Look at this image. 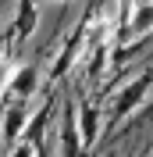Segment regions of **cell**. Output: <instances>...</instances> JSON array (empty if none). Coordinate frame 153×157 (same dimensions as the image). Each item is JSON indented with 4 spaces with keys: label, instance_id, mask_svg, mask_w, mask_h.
I'll use <instances>...</instances> for the list:
<instances>
[{
    "label": "cell",
    "instance_id": "cell-1",
    "mask_svg": "<svg viewBox=\"0 0 153 157\" xmlns=\"http://www.w3.org/2000/svg\"><path fill=\"white\" fill-rule=\"evenodd\" d=\"M150 86H153V68H146V71H139V75H135L132 82L118 93V100H114V121L128 118L135 107H143V100H146V93H150Z\"/></svg>",
    "mask_w": 153,
    "mask_h": 157
},
{
    "label": "cell",
    "instance_id": "cell-2",
    "mask_svg": "<svg viewBox=\"0 0 153 157\" xmlns=\"http://www.w3.org/2000/svg\"><path fill=\"white\" fill-rule=\"evenodd\" d=\"M86 143H82V128H78V107L68 100L61 111V154L64 157H82Z\"/></svg>",
    "mask_w": 153,
    "mask_h": 157
},
{
    "label": "cell",
    "instance_id": "cell-3",
    "mask_svg": "<svg viewBox=\"0 0 153 157\" xmlns=\"http://www.w3.org/2000/svg\"><path fill=\"white\" fill-rule=\"evenodd\" d=\"M25 128H29L25 100H7V111H4V143H7V150L18 147V139L25 136Z\"/></svg>",
    "mask_w": 153,
    "mask_h": 157
},
{
    "label": "cell",
    "instance_id": "cell-4",
    "mask_svg": "<svg viewBox=\"0 0 153 157\" xmlns=\"http://www.w3.org/2000/svg\"><path fill=\"white\" fill-rule=\"evenodd\" d=\"M36 82H39V71L32 64H21L18 71H11L7 78V100H29L36 93Z\"/></svg>",
    "mask_w": 153,
    "mask_h": 157
},
{
    "label": "cell",
    "instance_id": "cell-5",
    "mask_svg": "<svg viewBox=\"0 0 153 157\" xmlns=\"http://www.w3.org/2000/svg\"><path fill=\"white\" fill-rule=\"evenodd\" d=\"M39 0H18V11H14V29H11V39L21 36V39H29L32 29H36V21H39V11H36Z\"/></svg>",
    "mask_w": 153,
    "mask_h": 157
},
{
    "label": "cell",
    "instance_id": "cell-6",
    "mask_svg": "<svg viewBox=\"0 0 153 157\" xmlns=\"http://www.w3.org/2000/svg\"><path fill=\"white\" fill-rule=\"evenodd\" d=\"M78 128H82V143H86V150H89L96 143V136H100V107L78 104Z\"/></svg>",
    "mask_w": 153,
    "mask_h": 157
},
{
    "label": "cell",
    "instance_id": "cell-7",
    "mask_svg": "<svg viewBox=\"0 0 153 157\" xmlns=\"http://www.w3.org/2000/svg\"><path fill=\"white\" fill-rule=\"evenodd\" d=\"M128 29H132L135 39H143L146 32L153 29V0H143V4H135L132 18H128Z\"/></svg>",
    "mask_w": 153,
    "mask_h": 157
},
{
    "label": "cell",
    "instance_id": "cell-8",
    "mask_svg": "<svg viewBox=\"0 0 153 157\" xmlns=\"http://www.w3.org/2000/svg\"><path fill=\"white\" fill-rule=\"evenodd\" d=\"M7 157H36V143H29V139H21L14 150H7Z\"/></svg>",
    "mask_w": 153,
    "mask_h": 157
},
{
    "label": "cell",
    "instance_id": "cell-9",
    "mask_svg": "<svg viewBox=\"0 0 153 157\" xmlns=\"http://www.w3.org/2000/svg\"><path fill=\"white\" fill-rule=\"evenodd\" d=\"M36 157H50V150L43 147V143H39V147H36Z\"/></svg>",
    "mask_w": 153,
    "mask_h": 157
}]
</instances>
